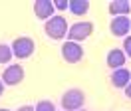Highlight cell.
<instances>
[{
    "label": "cell",
    "instance_id": "1",
    "mask_svg": "<svg viewBox=\"0 0 131 111\" xmlns=\"http://www.w3.org/2000/svg\"><path fill=\"white\" fill-rule=\"evenodd\" d=\"M68 22H66V18H62V16H52L50 20H46V24H44V30H46V34H48L52 40H62L68 36Z\"/></svg>",
    "mask_w": 131,
    "mask_h": 111
},
{
    "label": "cell",
    "instance_id": "2",
    "mask_svg": "<svg viewBox=\"0 0 131 111\" xmlns=\"http://www.w3.org/2000/svg\"><path fill=\"white\" fill-rule=\"evenodd\" d=\"M12 54L16 56L18 60H26V58H30L34 54V50H36V44H34L32 38H28V36H20L12 42Z\"/></svg>",
    "mask_w": 131,
    "mask_h": 111
},
{
    "label": "cell",
    "instance_id": "3",
    "mask_svg": "<svg viewBox=\"0 0 131 111\" xmlns=\"http://www.w3.org/2000/svg\"><path fill=\"white\" fill-rule=\"evenodd\" d=\"M83 101H85V93L82 89H68L62 95V107L64 111H78L82 109Z\"/></svg>",
    "mask_w": 131,
    "mask_h": 111
},
{
    "label": "cell",
    "instance_id": "4",
    "mask_svg": "<svg viewBox=\"0 0 131 111\" xmlns=\"http://www.w3.org/2000/svg\"><path fill=\"white\" fill-rule=\"evenodd\" d=\"M93 34V24L91 22H75L68 28V40L70 42H83Z\"/></svg>",
    "mask_w": 131,
    "mask_h": 111
},
{
    "label": "cell",
    "instance_id": "5",
    "mask_svg": "<svg viewBox=\"0 0 131 111\" xmlns=\"http://www.w3.org/2000/svg\"><path fill=\"white\" fill-rule=\"evenodd\" d=\"M62 58H64L66 62H70V63H75V62H80L83 58V48L78 44V42H66L64 46H62Z\"/></svg>",
    "mask_w": 131,
    "mask_h": 111
},
{
    "label": "cell",
    "instance_id": "6",
    "mask_svg": "<svg viewBox=\"0 0 131 111\" xmlns=\"http://www.w3.org/2000/svg\"><path fill=\"white\" fill-rule=\"evenodd\" d=\"M24 79V68L20 63H14V65H8L4 73H2V81L4 85H18L20 81Z\"/></svg>",
    "mask_w": 131,
    "mask_h": 111
},
{
    "label": "cell",
    "instance_id": "7",
    "mask_svg": "<svg viewBox=\"0 0 131 111\" xmlns=\"http://www.w3.org/2000/svg\"><path fill=\"white\" fill-rule=\"evenodd\" d=\"M109 28H111V34L117 36V38H125V34H129V28H131V20L127 16H115L111 24H109Z\"/></svg>",
    "mask_w": 131,
    "mask_h": 111
},
{
    "label": "cell",
    "instance_id": "8",
    "mask_svg": "<svg viewBox=\"0 0 131 111\" xmlns=\"http://www.w3.org/2000/svg\"><path fill=\"white\" fill-rule=\"evenodd\" d=\"M54 2H50V0H38V2H34V14L38 16L40 20H50L52 16H54Z\"/></svg>",
    "mask_w": 131,
    "mask_h": 111
},
{
    "label": "cell",
    "instance_id": "9",
    "mask_svg": "<svg viewBox=\"0 0 131 111\" xmlns=\"http://www.w3.org/2000/svg\"><path fill=\"white\" fill-rule=\"evenodd\" d=\"M129 81H131V71L129 70L119 68V70L111 71V85H113V87H117V89H125Z\"/></svg>",
    "mask_w": 131,
    "mask_h": 111
},
{
    "label": "cell",
    "instance_id": "10",
    "mask_svg": "<svg viewBox=\"0 0 131 111\" xmlns=\"http://www.w3.org/2000/svg\"><path fill=\"white\" fill-rule=\"evenodd\" d=\"M125 52L123 50H119V48H113V50H109L107 52V58H105V62L107 65L111 68V70H119V68H123L125 65Z\"/></svg>",
    "mask_w": 131,
    "mask_h": 111
},
{
    "label": "cell",
    "instance_id": "11",
    "mask_svg": "<svg viewBox=\"0 0 131 111\" xmlns=\"http://www.w3.org/2000/svg\"><path fill=\"white\" fill-rule=\"evenodd\" d=\"M129 10H131L129 0H113V2H109V12L113 16H127Z\"/></svg>",
    "mask_w": 131,
    "mask_h": 111
},
{
    "label": "cell",
    "instance_id": "12",
    "mask_svg": "<svg viewBox=\"0 0 131 111\" xmlns=\"http://www.w3.org/2000/svg\"><path fill=\"white\" fill-rule=\"evenodd\" d=\"M68 10L75 16H83V14H88V10H90V2L88 0H72L68 4Z\"/></svg>",
    "mask_w": 131,
    "mask_h": 111
},
{
    "label": "cell",
    "instance_id": "13",
    "mask_svg": "<svg viewBox=\"0 0 131 111\" xmlns=\"http://www.w3.org/2000/svg\"><path fill=\"white\" fill-rule=\"evenodd\" d=\"M12 48L6 46V44H0V63H8L12 60Z\"/></svg>",
    "mask_w": 131,
    "mask_h": 111
},
{
    "label": "cell",
    "instance_id": "14",
    "mask_svg": "<svg viewBox=\"0 0 131 111\" xmlns=\"http://www.w3.org/2000/svg\"><path fill=\"white\" fill-rule=\"evenodd\" d=\"M34 109H36V111H56V105L50 101V99H42V101L36 103Z\"/></svg>",
    "mask_w": 131,
    "mask_h": 111
},
{
    "label": "cell",
    "instance_id": "15",
    "mask_svg": "<svg viewBox=\"0 0 131 111\" xmlns=\"http://www.w3.org/2000/svg\"><path fill=\"white\" fill-rule=\"evenodd\" d=\"M123 50H125V56H129V60H131V36H125V40H123Z\"/></svg>",
    "mask_w": 131,
    "mask_h": 111
},
{
    "label": "cell",
    "instance_id": "16",
    "mask_svg": "<svg viewBox=\"0 0 131 111\" xmlns=\"http://www.w3.org/2000/svg\"><path fill=\"white\" fill-rule=\"evenodd\" d=\"M54 2H56V4H54V8H58V10H66V8H68V4H70V2H66V0H54Z\"/></svg>",
    "mask_w": 131,
    "mask_h": 111
},
{
    "label": "cell",
    "instance_id": "17",
    "mask_svg": "<svg viewBox=\"0 0 131 111\" xmlns=\"http://www.w3.org/2000/svg\"><path fill=\"white\" fill-rule=\"evenodd\" d=\"M18 111H36L32 105H22V107H18Z\"/></svg>",
    "mask_w": 131,
    "mask_h": 111
},
{
    "label": "cell",
    "instance_id": "18",
    "mask_svg": "<svg viewBox=\"0 0 131 111\" xmlns=\"http://www.w3.org/2000/svg\"><path fill=\"white\" fill-rule=\"evenodd\" d=\"M125 97H129V99H131V81L127 83V87H125Z\"/></svg>",
    "mask_w": 131,
    "mask_h": 111
},
{
    "label": "cell",
    "instance_id": "19",
    "mask_svg": "<svg viewBox=\"0 0 131 111\" xmlns=\"http://www.w3.org/2000/svg\"><path fill=\"white\" fill-rule=\"evenodd\" d=\"M4 87H6V85H4V81H2V79H0V95L4 93Z\"/></svg>",
    "mask_w": 131,
    "mask_h": 111
},
{
    "label": "cell",
    "instance_id": "20",
    "mask_svg": "<svg viewBox=\"0 0 131 111\" xmlns=\"http://www.w3.org/2000/svg\"><path fill=\"white\" fill-rule=\"evenodd\" d=\"M0 111H10V109H6V107H4V109H0Z\"/></svg>",
    "mask_w": 131,
    "mask_h": 111
},
{
    "label": "cell",
    "instance_id": "21",
    "mask_svg": "<svg viewBox=\"0 0 131 111\" xmlns=\"http://www.w3.org/2000/svg\"><path fill=\"white\" fill-rule=\"evenodd\" d=\"M78 111H85V109H78Z\"/></svg>",
    "mask_w": 131,
    "mask_h": 111
}]
</instances>
